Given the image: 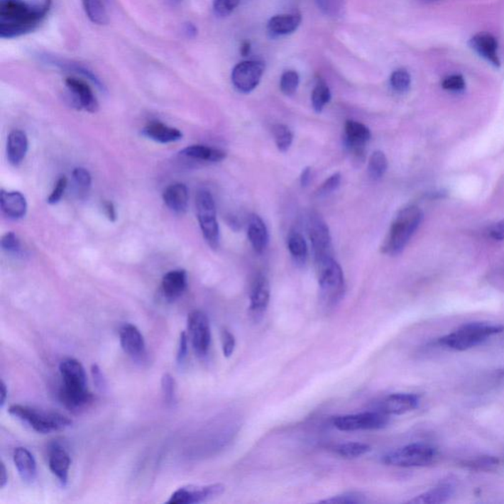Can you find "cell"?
<instances>
[{
  "instance_id": "cell-1",
  "label": "cell",
  "mask_w": 504,
  "mask_h": 504,
  "mask_svg": "<svg viewBox=\"0 0 504 504\" xmlns=\"http://www.w3.org/2000/svg\"><path fill=\"white\" fill-rule=\"evenodd\" d=\"M52 0L31 4L26 0H0V37L15 39L29 34L47 16Z\"/></svg>"
},
{
  "instance_id": "cell-2",
  "label": "cell",
  "mask_w": 504,
  "mask_h": 504,
  "mask_svg": "<svg viewBox=\"0 0 504 504\" xmlns=\"http://www.w3.org/2000/svg\"><path fill=\"white\" fill-rule=\"evenodd\" d=\"M63 385L60 392L61 403L70 411H76L93 401V394L87 388V376L80 361L65 358L60 366Z\"/></svg>"
},
{
  "instance_id": "cell-3",
  "label": "cell",
  "mask_w": 504,
  "mask_h": 504,
  "mask_svg": "<svg viewBox=\"0 0 504 504\" xmlns=\"http://www.w3.org/2000/svg\"><path fill=\"white\" fill-rule=\"evenodd\" d=\"M504 325L490 322H470L461 325L437 341L439 347L453 351H467L483 345L491 338L503 334Z\"/></svg>"
},
{
  "instance_id": "cell-4",
  "label": "cell",
  "mask_w": 504,
  "mask_h": 504,
  "mask_svg": "<svg viewBox=\"0 0 504 504\" xmlns=\"http://www.w3.org/2000/svg\"><path fill=\"white\" fill-rule=\"evenodd\" d=\"M422 218L424 214L417 206L411 205L402 209L389 229L388 235L381 248L383 253L391 256L400 254L419 229Z\"/></svg>"
},
{
  "instance_id": "cell-5",
  "label": "cell",
  "mask_w": 504,
  "mask_h": 504,
  "mask_svg": "<svg viewBox=\"0 0 504 504\" xmlns=\"http://www.w3.org/2000/svg\"><path fill=\"white\" fill-rule=\"evenodd\" d=\"M9 412L12 416L27 422L33 429L40 434H50L65 429L72 424L70 419L57 412L42 411L23 405H12Z\"/></svg>"
},
{
  "instance_id": "cell-6",
  "label": "cell",
  "mask_w": 504,
  "mask_h": 504,
  "mask_svg": "<svg viewBox=\"0 0 504 504\" xmlns=\"http://www.w3.org/2000/svg\"><path fill=\"white\" fill-rule=\"evenodd\" d=\"M317 267L322 299L328 305L337 304L345 291V278L340 264L331 256L317 261Z\"/></svg>"
},
{
  "instance_id": "cell-7",
  "label": "cell",
  "mask_w": 504,
  "mask_h": 504,
  "mask_svg": "<svg viewBox=\"0 0 504 504\" xmlns=\"http://www.w3.org/2000/svg\"><path fill=\"white\" fill-rule=\"evenodd\" d=\"M437 450L427 444H412L387 453L383 462L395 467H424L434 462Z\"/></svg>"
},
{
  "instance_id": "cell-8",
  "label": "cell",
  "mask_w": 504,
  "mask_h": 504,
  "mask_svg": "<svg viewBox=\"0 0 504 504\" xmlns=\"http://www.w3.org/2000/svg\"><path fill=\"white\" fill-rule=\"evenodd\" d=\"M196 212L205 241L211 248L217 249L220 246V229L215 202L208 190H199L196 195Z\"/></svg>"
},
{
  "instance_id": "cell-9",
  "label": "cell",
  "mask_w": 504,
  "mask_h": 504,
  "mask_svg": "<svg viewBox=\"0 0 504 504\" xmlns=\"http://www.w3.org/2000/svg\"><path fill=\"white\" fill-rule=\"evenodd\" d=\"M389 424V416L379 411L346 415L333 419V426L341 432L381 429Z\"/></svg>"
},
{
  "instance_id": "cell-10",
  "label": "cell",
  "mask_w": 504,
  "mask_h": 504,
  "mask_svg": "<svg viewBox=\"0 0 504 504\" xmlns=\"http://www.w3.org/2000/svg\"><path fill=\"white\" fill-rule=\"evenodd\" d=\"M307 233L312 243L315 262L332 256L329 228L318 214H310L307 221Z\"/></svg>"
},
{
  "instance_id": "cell-11",
  "label": "cell",
  "mask_w": 504,
  "mask_h": 504,
  "mask_svg": "<svg viewBox=\"0 0 504 504\" xmlns=\"http://www.w3.org/2000/svg\"><path fill=\"white\" fill-rule=\"evenodd\" d=\"M265 65L262 61L246 60L235 66L231 72V82L236 90L248 94L261 83Z\"/></svg>"
},
{
  "instance_id": "cell-12",
  "label": "cell",
  "mask_w": 504,
  "mask_h": 504,
  "mask_svg": "<svg viewBox=\"0 0 504 504\" xmlns=\"http://www.w3.org/2000/svg\"><path fill=\"white\" fill-rule=\"evenodd\" d=\"M187 330L196 354L205 356L211 343L210 322L206 313L201 310L190 312L187 317Z\"/></svg>"
},
{
  "instance_id": "cell-13",
  "label": "cell",
  "mask_w": 504,
  "mask_h": 504,
  "mask_svg": "<svg viewBox=\"0 0 504 504\" xmlns=\"http://www.w3.org/2000/svg\"><path fill=\"white\" fill-rule=\"evenodd\" d=\"M225 486L222 483L197 487V486H187L178 488L172 493L167 503L170 504H195L206 503L223 495Z\"/></svg>"
},
{
  "instance_id": "cell-14",
  "label": "cell",
  "mask_w": 504,
  "mask_h": 504,
  "mask_svg": "<svg viewBox=\"0 0 504 504\" xmlns=\"http://www.w3.org/2000/svg\"><path fill=\"white\" fill-rule=\"evenodd\" d=\"M420 396L412 393H395L386 396L379 402L378 411L387 416H400L417 409Z\"/></svg>"
},
{
  "instance_id": "cell-15",
  "label": "cell",
  "mask_w": 504,
  "mask_h": 504,
  "mask_svg": "<svg viewBox=\"0 0 504 504\" xmlns=\"http://www.w3.org/2000/svg\"><path fill=\"white\" fill-rule=\"evenodd\" d=\"M371 138L370 128L361 122L347 121L345 124V144L356 157L365 156L366 144Z\"/></svg>"
},
{
  "instance_id": "cell-16",
  "label": "cell",
  "mask_w": 504,
  "mask_h": 504,
  "mask_svg": "<svg viewBox=\"0 0 504 504\" xmlns=\"http://www.w3.org/2000/svg\"><path fill=\"white\" fill-rule=\"evenodd\" d=\"M65 85L79 109H85L89 113H96L98 111V101L90 86L85 81L76 77H67L65 79Z\"/></svg>"
},
{
  "instance_id": "cell-17",
  "label": "cell",
  "mask_w": 504,
  "mask_h": 504,
  "mask_svg": "<svg viewBox=\"0 0 504 504\" xmlns=\"http://www.w3.org/2000/svg\"><path fill=\"white\" fill-rule=\"evenodd\" d=\"M470 45L478 55L496 67H500L498 40L490 33H478L475 35L470 40Z\"/></svg>"
},
{
  "instance_id": "cell-18",
  "label": "cell",
  "mask_w": 504,
  "mask_h": 504,
  "mask_svg": "<svg viewBox=\"0 0 504 504\" xmlns=\"http://www.w3.org/2000/svg\"><path fill=\"white\" fill-rule=\"evenodd\" d=\"M121 348L127 355L138 358L145 352V341L138 328L126 323L119 330Z\"/></svg>"
},
{
  "instance_id": "cell-19",
  "label": "cell",
  "mask_w": 504,
  "mask_h": 504,
  "mask_svg": "<svg viewBox=\"0 0 504 504\" xmlns=\"http://www.w3.org/2000/svg\"><path fill=\"white\" fill-rule=\"evenodd\" d=\"M187 287V271L182 269L172 270L165 275L162 280V294L169 302H175L182 297Z\"/></svg>"
},
{
  "instance_id": "cell-20",
  "label": "cell",
  "mask_w": 504,
  "mask_h": 504,
  "mask_svg": "<svg viewBox=\"0 0 504 504\" xmlns=\"http://www.w3.org/2000/svg\"><path fill=\"white\" fill-rule=\"evenodd\" d=\"M71 465L70 453L60 444H53L48 455V466L53 474L57 476L61 485L65 487L68 481V473Z\"/></svg>"
},
{
  "instance_id": "cell-21",
  "label": "cell",
  "mask_w": 504,
  "mask_h": 504,
  "mask_svg": "<svg viewBox=\"0 0 504 504\" xmlns=\"http://www.w3.org/2000/svg\"><path fill=\"white\" fill-rule=\"evenodd\" d=\"M0 207L6 217L18 220L26 215L27 201L21 192H5L0 193Z\"/></svg>"
},
{
  "instance_id": "cell-22",
  "label": "cell",
  "mask_w": 504,
  "mask_h": 504,
  "mask_svg": "<svg viewBox=\"0 0 504 504\" xmlns=\"http://www.w3.org/2000/svg\"><path fill=\"white\" fill-rule=\"evenodd\" d=\"M163 199L170 211L182 215L187 212L188 200H190L187 185L183 183L170 185L163 193Z\"/></svg>"
},
{
  "instance_id": "cell-23",
  "label": "cell",
  "mask_w": 504,
  "mask_h": 504,
  "mask_svg": "<svg viewBox=\"0 0 504 504\" xmlns=\"http://www.w3.org/2000/svg\"><path fill=\"white\" fill-rule=\"evenodd\" d=\"M270 302V284L264 275H258L254 279L251 292V312L262 314L267 309Z\"/></svg>"
},
{
  "instance_id": "cell-24",
  "label": "cell",
  "mask_w": 504,
  "mask_h": 504,
  "mask_svg": "<svg viewBox=\"0 0 504 504\" xmlns=\"http://www.w3.org/2000/svg\"><path fill=\"white\" fill-rule=\"evenodd\" d=\"M248 236L252 248L256 253L265 251L269 243V233L264 221L256 214L248 219Z\"/></svg>"
},
{
  "instance_id": "cell-25",
  "label": "cell",
  "mask_w": 504,
  "mask_h": 504,
  "mask_svg": "<svg viewBox=\"0 0 504 504\" xmlns=\"http://www.w3.org/2000/svg\"><path fill=\"white\" fill-rule=\"evenodd\" d=\"M28 145L29 144H28L27 135L24 131L16 129L10 132L6 147L7 159L10 164L17 167L24 161L28 151Z\"/></svg>"
},
{
  "instance_id": "cell-26",
  "label": "cell",
  "mask_w": 504,
  "mask_h": 504,
  "mask_svg": "<svg viewBox=\"0 0 504 504\" xmlns=\"http://www.w3.org/2000/svg\"><path fill=\"white\" fill-rule=\"evenodd\" d=\"M13 460L22 480L32 483L37 476V463L32 453L25 447L15 448Z\"/></svg>"
},
{
  "instance_id": "cell-27",
  "label": "cell",
  "mask_w": 504,
  "mask_h": 504,
  "mask_svg": "<svg viewBox=\"0 0 504 504\" xmlns=\"http://www.w3.org/2000/svg\"><path fill=\"white\" fill-rule=\"evenodd\" d=\"M454 493V487L451 483H440L432 490L416 496L409 500L412 504H439L447 503Z\"/></svg>"
},
{
  "instance_id": "cell-28",
  "label": "cell",
  "mask_w": 504,
  "mask_h": 504,
  "mask_svg": "<svg viewBox=\"0 0 504 504\" xmlns=\"http://www.w3.org/2000/svg\"><path fill=\"white\" fill-rule=\"evenodd\" d=\"M302 22V17L299 14L276 15L269 20V33L274 35H286L296 32Z\"/></svg>"
},
{
  "instance_id": "cell-29",
  "label": "cell",
  "mask_w": 504,
  "mask_h": 504,
  "mask_svg": "<svg viewBox=\"0 0 504 504\" xmlns=\"http://www.w3.org/2000/svg\"><path fill=\"white\" fill-rule=\"evenodd\" d=\"M143 133L148 138L160 143H172L182 138V133L175 127L165 126L161 122H152L145 127Z\"/></svg>"
},
{
  "instance_id": "cell-30",
  "label": "cell",
  "mask_w": 504,
  "mask_h": 504,
  "mask_svg": "<svg viewBox=\"0 0 504 504\" xmlns=\"http://www.w3.org/2000/svg\"><path fill=\"white\" fill-rule=\"evenodd\" d=\"M183 157L190 159L197 160V161H205L211 163H218L223 161L226 155L222 150L211 148L204 145H192L180 152Z\"/></svg>"
},
{
  "instance_id": "cell-31",
  "label": "cell",
  "mask_w": 504,
  "mask_h": 504,
  "mask_svg": "<svg viewBox=\"0 0 504 504\" xmlns=\"http://www.w3.org/2000/svg\"><path fill=\"white\" fill-rule=\"evenodd\" d=\"M45 62L48 65H52L53 66H57V67L62 68L63 70L72 71V72L76 73V75H80L89 79L95 85L98 86L99 88H103V84L101 83L100 79L97 77L91 70L88 68L84 67L83 65H79V63L72 62V61H66L65 60H60L55 57H48V55H45Z\"/></svg>"
},
{
  "instance_id": "cell-32",
  "label": "cell",
  "mask_w": 504,
  "mask_h": 504,
  "mask_svg": "<svg viewBox=\"0 0 504 504\" xmlns=\"http://www.w3.org/2000/svg\"><path fill=\"white\" fill-rule=\"evenodd\" d=\"M84 11L92 23L106 25L109 23L106 0H82Z\"/></svg>"
},
{
  "instance_id": "cell-33",
  "label": "cell",
  "mask_w": 504,
  "mask_h": 504,
  "mask_svg": "<svg viewBox=\"0 0 504 504\" xmlns=\"http://www.w3.org/2000/svg\"><path fill=\"white\" fill-rule=\"evenodd\" d=\"M287 249L296 263L305 264L307 261L309 248L304 236L297 231H290L287 239Z\"/></svg>"
},
{
  "instance_id": "cell-34",
  "label": "cell",
  "mask_w": 504,
  "mask_h": 504,
  "mask_svg": "<svg viewBox=\"0 0 504 504\" xmlns=\"http://www.w3.org/2000/svg\"><path fill=\"white\" fill-rule=\"evenodd\" d=\"M387 168H388V161L385 154L379 150L373 152L368 160V175L374 180H380L385 175Z\"/></svg>"
},
{
  "instance_id": "cell-35",
  "label": "cell",
  "mask_w": 504,
  "mask_h": 504,
  "mask_svg": "<svg viewBox=\"0 0 504 504\" xmlns=\"http://www.w3.org/2000/svg\"><path fill=\"white\" fill-rule=\"evenodd\" d=\"M331 100V92L327 84L323 80H318L317 85L313 88L312 94V108L317 113H322L325 106Z\"/></svg>"
},
{
  "instance_id": "cell-36",
  "label": "cell",
  "mask_w": 504,
  "mask_h": 504,
  "mask_svg": "<svg viewBox=\"0 0 504 504\" xmlns=\"http://www.w3.org/2000/svg\"><path fill=\"white\" fill-rule=\"evenodd\" d=\"M334 450L340 456L351 459V458H358L370 452L371 447L368 444H361V442H348V444L336 445Z\"/></svg>"
},
{
  "instance_id": "cell-37",
  "label": "cell",
  "mask_w": 504,
  "mask_h": 504,
  "mask_svg": "<svg viewBox=\"0 0 504 504\" xmlns=\"http://www.w3.org/2000/svg\"><path fill=\"white\" fill-rule=\"evenodd\" d=\"M272 133H273L275 143H276L279 151L285 153L291 148L294 135L289 127L284 126V124H275L272 127Z\"/></svg>"
},
{
  "instance_id": "cell-38",
  "label": "cell",
  "mask_w": 504,
  "mask_h": 504,
  "mask_svg": "<svg viewBox=\"0 0 504 504\" xmlns=\"http://www.w3.org/2000/svg\"><path fill=\"white\" fill-rule=\"evenodd\" d=\"M390 85L397 93H406L411 87V75L406 70H395L390 76Z\"/></svg>"
},
{
  "instance_id": "cell-39",
  "label": "cell",
  "mask_w": 504,
  "mask_h": 504,
  "mask_svg": "<svg viewBox=\"0 0 504 504\" xmlns=\"http://www.w3.org/2000/svg\"><path fill=\"white\" fill-rule=\"evenodd\" d=\"M300 84V76L294 70H287L283 73L280 80V89L286 96H292L296 93Z\"/></svg>"
},
{
  "instance_id": "cell-40",
  "label": "cell",
  "mask_w": 504,
  "mask_h": 504,
  "mask_svg": "<svg viewBox=\"0 0 504 504\" xmlns=\"http://www.w3.org/2000/svg\"><path fill=\"white\" fill-rule=\"evenodd\" d=\"M72 178L79 195L88 192L89 188L91 187L92 177L87 170L84 168H76L73 170Z\"/></svg>"
},
{
  "instance_id": "cell-41",
  "label": "cell",
  "mask_w": 504,
  "mask_h": 504,
  "mask_svg": "<svg viewBox=\"0 0 504 504\" xmlns=\"http://www.w3.org/2000/svg\"><path fill=\"white\" fill-rule=\"evenodd\" d=\"M317 4L323 13L333 18L340 16L345 7V0H317Z\"/></svg>"
},
{
  "instance_id": "cell-42",
  "label": "cell",
  "mask_w": 504,
  "mask_h": 504,
  "mask_svg": "<svg viewBox=\"0 0 504 504\" xmlns=\"http://www.w3.org/2000/svg\"><path fill=\"white\" fill-rule=\"evenodd\" d=\"M241 0H214L213 11L216 16L225 18L235 11Z\"/></svg>"
},
{
  "instance_id": "cell-43",
  "label": "cell",
  "mask_w": 504,
  "mask_h": 504,
  "mask_svg": "<svg viewBox=\"0 0 504 504\" xmlns=\"http://www.w3.org/2000/svg\"><path fill=\"white\" fill-rule=\"evenodd\" d=\"M366 503L365 496L361 495V493H345L343 495L333 496V498H328V500H324L320 501V503H332V504H355V503Z\"/></svg>"
},
{
  "instance_id": "cell-44",
  "label": "cell",
  "mask_w": 504,
  "mask_h": 504,
  "mask_svg": "<svg viewBox=\"0 0 504 504\" xmlns=\"http://www.w3.org/2000/svg\"><path fill=\"white\" fill-rule=\"evenodd\" d=\"M162 391L165 401L172 404L175 400V380L170 373H165L162 378Z\"/></svg>"
},
{
  "instance_id": "cell-45",
  "label": "cell",
  "mask_w": 504,
  "mask_h": 504,
  "mask_svg": "<svg viewBox=\"0 0 504 504\" xmlns=\"http://www.w3.org/2000/svg\"><path fill=\"white\" fill-rule=\"evenodd\" d=\"M466 467L475 470H491L498 465V460L491 456L478 457L475 460L466 461Z\"/></svg>"
},
{
  "instance_id": "cell-46",
  "label": "cell",
  "mask_w": 504,
  "mask_h": 504,
  "mask_svg": "<svg viewBox=\"0 0 504 504\" xmlns=\"http://www.w3.org/2000/svg\"><path fill=\"white\" fill-rule=\"evenodd\" d=\"M341 180H342V175H341L340 172H335V174L330 175L318 188L317 195H328L335 192L340 187Z\"/></svg>"
},
{
  "instance_id": "cell-47",
  "label": "cell",
  "mask_w": 504,
  "mask_h": 504,
  "mask_svg": "<svg viewBox=\"0 0 504 504\" xmlns=\"http://www.w3.org/2000/svg\"><path fill=\"white\" fill-rule=\"evenodd\" d=\"M466 83L462 75H454L448 76L442 81V88L450 92H461L464 90Z\"/></svg>"
},
{
  "instance_id": "cell-48",
  "label": "cell",
  "mask_w": 504,
  "mask_h": 504,
  "mask_svg": "<svg viewBox=\"0 0 504 504\" xmlns=\"http://www.w3.org/2000/svg\"><path fill=\"white\" fill-rule=\"evenodd\" d=\"M66 187H67V178L63 175V177L58 178L57 183H55L53 192L48 196V203L57 204V203L60 202L63 193L65 192Z\"/></svg>"
},
{
  "instance_id": "cell-49",
  "label": "cell",
  "mask_w": 504,
  "mask_h": 504,
  "mask_svg": "<svg viewBox=\"0 0 504 504\" xmlns=\"http://www.w3.org/2000/svg\"><path fill=\"white\" fill-rule=\"evenodd\" d=\"M1 248L4 251L13 252L15 253V252L20 251L21 243H20L18 236L12 231H9L6 235L2 236Z\"/></svg>"
},
{
  "instance_id": "cell-50",
  "label": "cell",
  "mask_w": 504,
  "mask_h": 504,
  "mask_svg": "<svg viewBox=\"0 0 504 504\" xmlns=\"http://www.w3.org/2000/svg\"><path fill=\"white\" fill-rule=\"evenodd\" d=\"M221 338H222L224 356H225L226 358H230V356L233 355L236 348L235 336L231 334L230 331L224 329L222 334H221Z\"/></svg>"
},
{
  "instance_id": "cell-51",
  "label": "cell",
  "mask_w": 504,
  "mask_h": 504,
  "mask_svg": "<svg viewBox=\"0 0 504 504\" xmlns=\"http://www.w3.org/2000/svg\"><path fill=\"white\" fill-rule=\"evenodd\" d=\"M187 347L188 337L187 335V332H185V331H182V332L180 333V343H178L177 356V363H182V361H185V356H187Z\"/></svg>"
},
{
  "instance_id": "cell-52",
  "label": "cell",
  "mask_w": 504,
  "mask_h": 504,
  "mask_svg": "<svg viewBox=\"0 0 504 504\" xmlns=\"http://www.w3.org/2000/svg\"><path fill=\"white\" fill-rule=\"evenodd\" d=\"M490 236L495 241H504V219L491 226Z\"/></svg>"
},
{
  "instance_id": "cell-53",
  "label": "cell",
  "mask_w": 504,
  "mask_h": 504,
  "mask_svg": "<svg viewBox=\"0 0 504 504\" xmlns=\"http://www.w3.org/2000/svg\"><path fill=\"white\" fill-rule=\"evenodd\" d=\"M92 374H93L94 383H96L97 387H103L104 385V379L99 366H92Z\"/></svg>"
},
{
  "instance_id": "cell-54",
  "label": "cell",
  "mask_w": 504,
  "mask_h": 504,
  "mask_svg": "<svg viewBox=\"0 0 504 504\" xmlns=\"http://www.w3.org/2000/svg\"><path fill=\"white\" fill-rule=\"evenodd\" d=\"M103 208L104 214H106L109 220L111 221V222H114V221L116 220V211L113 203L106 201V202L104 203Z\"/></svg>"
},
{
  "instance_id": "cell-55",
  "label": "cell",
  "mask_w": 504,
  "mask_h": 504,
  "mask_svg": "<svg viewBox=\"0 0 504 504\" xmlns=\"http://www.w3.org/2000/svg\"><path fill=\"white\" fill-rule=\"evenodd\" d=\"M300 180L302 187H307L309 185L310 180H312V169L309 167L305 168L302 170Z\"/></svg>"
},
{
  "instance_id": "cell-56",
  "label": "cell",
  "mask_w": 504,
  "mask_h": 504,
  "mask_svg": "<svg viewBox=\"0 0 504 504\" xmlns=\"http://www.w3.org/2000/svg\"><path fill=\"white\" fill-rule=\"evenodd\" d=\"M0 467H1L0 468V473H1V476H0V488H4L9 483V474H7V469L4 462H1Z\"/></svg>"
},
{
  "instance_id": "cell-57",
  "label": "cell",
  "mask_w": 504,
  "mask_h": 504,
  "mask_svg": "<svg viewBox=\"0 0 504 504\" xmlns=\"http://www.w3.org/2000/svg\"><path fill=\"white\" fill-rule=\"evenodd\" d=\"M185 32L187 33L188 37L192 38L197 34V29H196V27L195 25L192 24V23H187V24L185 25Z\"/></svg>"
},
{
  "instance_id": "cell-58",
  "label": "cell",
  "mask_w": 504,
  "mask_h": 504,
  "mask_svg": "<svg viewBox=\"0 0 504 504\" xmlns=\"http://www.w3.org/2000/svg\"><path fill=\"white\" fill-rule=\"evenodd\" d=\"M7 394H9V390H7L6 384L4 381H1V399H0V406L4 407L5 401H6Z\"/></svg>"
},
{
  "instance_id": "cell-59",
  "label": "cell",
  "mask_w": 504,
  "mask_h": 504,
  "mask_svg": "<svg viewBox=\"0 0 504 504\" xmlns=\"http://www.w3.org/2000/svg\"><path fill=\"white\" fill-rule=\"evenodd\" d=\"M251 43L248 42V40H246V42H243V44H241V53L243 55V57H248L249 53H251Z\"/></svg>"
},
{
  "instance_id": "cell-60",
  "label": "cell",
  "mask_w": 504,
  "mask_h": 504,
  "mask_svg": "<svg viewBox=\"0 0 504 504\" xmlns=\"http://www.w3.org/2000/svg\"><path fill=\"white\" fill-rule=\"evenodd\" d=\"M167 1L169 2L172 6H177V5L182 4V0H167Z\"/></svg>"
}]
</instances>
